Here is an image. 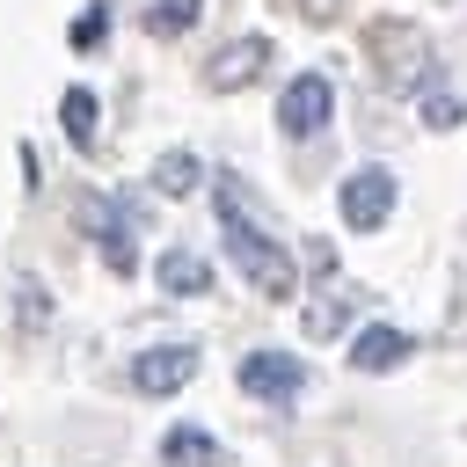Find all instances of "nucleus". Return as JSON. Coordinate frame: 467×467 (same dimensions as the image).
Here are the masks:
<instances>
[{
	"instance_id": "39448f33",
	"label": "nucleus",
	"mask_w": 467,
	"mask_h": 467,
	"mask_svg": "<svg viewBox=\"0 0 467 467\" xmlns=\"http://www.w3.org/2000/svg\"><path fill=\"white\" fill-rule=\"evenodd\" d=\"M241 387H248L255 401H292V394L306 387V365L285 358V350H248V358H241Z\"/></svg>"
},
{
	"instance_id": "2eb2a0df",
	"label": "nucleus",
	"mask_w": 467,
	"mask_h": 467,
	"mask_svg": "<svg viewBox=\"0 0 467 467\" xmlns=\"http://www.w3.org/2000/svg\"><path fill=\"white\" fill-rule=\"evenodd\" d=\"M15 321H22V328H44V321H51V299H44V285H36V277H22V285H15Z\"/></svg>"
},
{
	"instance_id": "20e7f679",
	"label": "nucleus",
	"mask_w": 467,
	"mask_h": 467,
	"mask_svg": "<svg viewBox=\"0 0 467 467\" xmlns=\"http://www.w3.org/2000/svg\"><path fill=\"white\" fill-rule=\"evenodd\" d=\"M190 379H197V350H190V343H153V350L131 358V387H139V394H175V387H190Z\"/></svg>"
},
{
	"instance_id": "f03ea898",
	"label": "nucleus",
	"mask_w": 467,
	"mask_h": 467,
	"mask_svg": "<svg viewBox=\"0 0 467 467\" xmlns=\"http://www.w3.org/2000/svg\"><path fill=\"white\" fill-rule=\"evenodd\" d=\"M394 175L387 168H350L343 175V190H336V212H343V226L350 234H372V226H387V212H394Z\"/></svg>"
},
{
	"instance_id": "0eeeda50",
	"label": "nucleus",
	"mask_w": 467,
	"mask_h": 467,
	"mask_svg": "<svg viewBox=\"0 0 467 467\" xmlns=\"http://www.w3.org/2000/svg\"><path fill=\"white\" fill-rule=\"evenodd\" d=\"M263 66H270V36H234V44L212 58V73H204V80H212V95H241Z\"/></svg>"
},
{
	"instance_id": "9b49d317",
	"label": "nucleus",
	"mask_w": 467,
	"mask_h": 467,
	"mask_svg": "<svg viewBox=\"0 0 467 467\" xmlns=\"http://www.w3.org/2000/svg\"><path fill=\"white\" fill-rule=\"evenodd\" d=\"M58 117H66V139H73L80 153H95V139H102V102H95L88 88H66Z\"/></svg>"
},
{
	"instance_id": "6e6552de",
	"label": "nucleus",
	"mask_w": 467,
	"mask_h": 467,
	"mask_svg": "<svg viewBox=\"0 0 467 467\" xmlns=\"http://www.w3.org/2000/svg\"><path fill=\"white\" fill-rule=\"evenodd\" d=\"M409 328H387V321H372V328H358V343H350V365L358 372H394V365H409Z\"/></svg>"
},
{
	"instance_id": "f257e3e1",
	"label": "nucleus",
	"mask_w": 467,
	"mask_h": 467,
	"mask_svg": "<svg viewBox=\"0 0 467 467\" xmlns=\"http://www.w3.org/2000/svg\"><path fill=\"white\" fill-rule=\"evenodd\" d=\"M219 212H226V255H234V270H241V277H248L263 299H292V292H299L292 248H285V241H270L263 226H248L234 190H219Z\"/></svg>"
},
{
	"instance_id": "f8f14e48",
	"label": "nucleus",
	"mask_w": 467,
	"mask_h": 467,
	"mask_svg": "<svg viewBox=\"0 0 467 467\" xmlns=\"http://www.w3.org/2000/svg\"><path fill=\"white\" fill-rule=\"evenodd\" d=\"M197 175H204V168H197V153H182V146L153 161V190H161V197H190V190H197Z\"/></svg>"
},
{
	"instance_id": "7ed1b4c3",
	"label": "nucleus",
	"mask_w": 467,
	"mask_h": 467,
	"mask_svg": "<svg viewBox=\"0 0 467 467\" xmlns=\"http://www.w3.org/2000/svg\"><path fill=\"white\" fill-rule=\"evenodd\" d=\"M328 117H336V88H328V73H292L285 95H277V124H285V139H314Z\"/></svg>"
},
{
	"instance_id": "ddd939ff",
	"label": "nucleus",
	"mask_w": 467,
	"mask_h": 467,
	"mask_svg": "<svg viewBox=\"0 0 467 467\" xmlns=\"http://www.w3.org/2000/svg\"><path fill=\"white\" fill-rule=\"evenodd\" d=\"M197 15H204V0H153V7H146V29H153V36H182Z\"/></svg>"
},
{
	"instance_id": "1a4fd4ad",
	"label": "nucleus",
	"mask_w": 467,
	"mask_h": 467,
	"mask_svg": "<svg viewBox=\"0 0 467 467\" xmlns=\"http://www.w3.org/2000/svg\"><path fill=\"white\" fill-rule=\"evenodd\" d=\"M153 277H161V292H175V299H197V292H212V263H204L197 248H168V255L153 263Z\"/></svg>"
},
{
	"instance_id": "f3484780",
	"label": "nucleus",
	"mask_w": 467,
	"mask_h": 467,
	"mask_svg": "<svg viewBox=\"0 0 467 467\" xmlns=\"http://www.w3.org/2000/svg\"><path fill=\"white\" fill-rule=\"evenodd\" d=\"M350 314H343V299H321V306H306V336H336Z\"/></svg>"
},
{
	"instance_id": "9d476101",
	"label": "nucleus",
	"mask_w": 467,
	"mask_h": 467,
	"mask_svg": "<svg viewBox=\"0 0 467 467\" xmlns=\"http://www.w3.org/2000/svg\"><path fill=\"white\" fill-rule=\"evenodd\" d=\"M161 467H219V438L197 431V423H175L161 438Z\"/></svg>"
},
{
	"instance_id": "dca6fc26",
	"label": "nucleus",
	"mask_w": 467,
	"mask_h": 467,
	"mask_svg": "<svg viewBox=\"0 0 467 467\" xmlns=\"http://www.w3.org/2000/svg\"><path fill=\"white\" fill-rule=\"evenodd\" d=\"M66 36H73V51H88V44H102V36H109V15H102V7H88V15H73V29H66Z\"/></svg>"
},
{
	"instance_id": "4468645a",
	"label": "nucleus",
	"mask_w": 467,
	"mask_h": 467,
	"mask_svg": "<svg viewBox=\"0 0 467 467\" xmlns=\"http://www.w3.org/2000/svg\"><path fill=\"white\" fill-rule=\"evenodd\" d=\"M460 117H467V102H460L452 88H431V95H423V124H431V131H452Z\"/></svg>"
},
{
	"instance_id": "423d86ee",
	"label": "nucleus",
	"mask_w": 467,
	"mask_h": 467,
	"mask_svg": "<svg viewBox=\"0 0 467 467\" xmlns=\"http://www.w3.org/2000/svg\"><path fill=\"white\" fill-rule=\"evenodd\" d=\"M80 219L95 226V241H102V263H109L117 277H131V270H139V248H131V219L117 212V197H88V204H80Z\"/></svg>"
}]
</instances>
